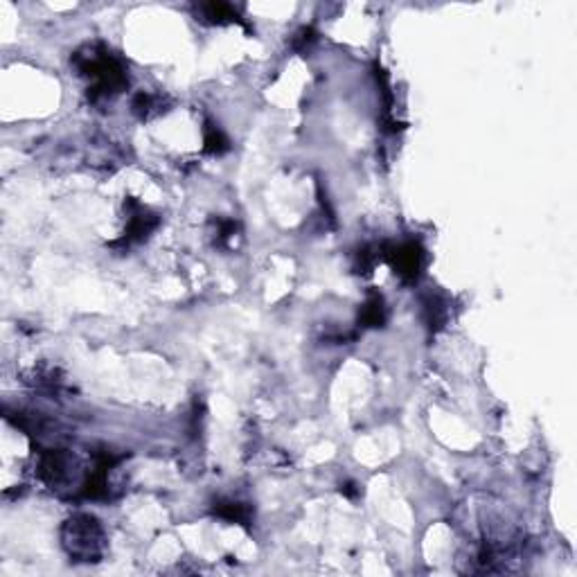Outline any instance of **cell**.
<instances>
[{"mask_svg":"<svg viewBox=\"0 0 577 577\" xmlns=\"http://www.w3.org/2000/svg\"><path fill=\"white\" fill-rule=\"evenodd\" d=\"M313 41H316V32L311 30V27H302V30L293 36V48L296 50H305V48L311 46Z\"/></svg>","mask_w":577,"mask_h":577,"instance_id":"52a82bcc","label":"cell"},{"mask_svg":"<svg viewBox=\"0 0 577 577\" xmlns=\"http://www.w3.org/2000/svg\"><path fill=\"white\" fill-rule=\"evenodd\" d=\"M199 11L204 14V21L208 23H226V21H237L241 23V19L237 16V11L226 5V3H208V5H201Z\"/></svg>","mask_w":577,"mask_h":577,"instance_id":"5b68a950","label":"cell"},{"mask_svg":"<svg viewBox=\"0 0 577 577\" xmlns=\"http://www.w3.org/2000/svg\"><path fill=\"white\" fill-rule=\"evenodd\" d=\"M204 134H206V151L208 154H224L228 149V138L214 124L208 122Z\"/></svg>","mask_w":577,"mask_h":577,"instance_id":"8992f818","label":"cell"},{"mask_svg":"<svg viewBox=\"0 0 577 577\" xmlns=\"http://www.w3.org/2000/svg\"><path fill=\"white\" fill-rule=\"evenodd\" d=\"M214 512L219 514L226 521H235V523H241V526H249L251 521V508L244 503H235V501H224L214 508Z\"/></svg>","mask_w":577,"mask_h":577,"instance_id":"277c9868","label":"cell"},{"mask_svg":"<svg viewBox=\"0 0 577 577\" xmlns=\"http://www.w3.org/2000/svg\"><path fill=\"white\" fill-rule=\"evenodd\" d=\"M361 323L366 327H381L386 323V307H383V298L372 293L368 298V302L363 305V311H361Z\"/></svg>","mask_w":577,"mask_h":577,"instance_id":"3957f363","label":"cell"},{"mask_svg":"<svg viewBox=\"0 0 577 577\" xmlns=\"http://www.w3.org/2000/svg\"><path fill=\"white\" fill-rule=\"evenodd\" d=\"M386 253H381L386 257V262L395 269V273L406 282H415L417 276H420V269H422V249L420 244L415 241H408V244H401V246H386L383 249Z\"/></svg>","mask_w":577,"mask_h":577,"instance_id":"7a4b0ae2","label":"cell"},{"mask_svg":"<svg viewBox=\"0 0 577 577\" xmlns=\"http://www.w3.org/2000/svg\"><path fill=\"white\" fill-rule=\"evenodd\" d=\"M64 546L70 557L95 561L102 555V528L89 514H77L64 526Z\"/></svg>","mask_w":577,"mask_h":577,"instance_id":"6da1fadb","label":"cell"}]
</instances>
